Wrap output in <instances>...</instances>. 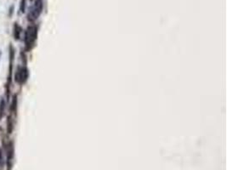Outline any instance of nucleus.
Returning a JSON list of instances; mask_svg holds the SVG:
<instances>
[{"instance_id": "obj_1", "label": "nucleus", "mask_w": 227, "mask_h": 170, "mask_svg": "<svg viewBox=\"0 0 227 170\" xmlns=\"http://www.w3.org/2000/svg\"><path fill=\"white\" fill-rule=\"evenodd\" d=\"M38 38V28L34 25H32L27 27L26 32H25V38H24V42H25V46H26V50L29 51L32 49L34 46L35 41L37 40Z\"/></svg>"}, {"instance_id": "obj_2", "label": "nucleus", "mask_w": 227, "mask_h": 170, "mask_svg": "<svg viewBox=\"0 0 227 170\" xmlns=\"http://www.w3.org/2000/svg\"><path fill=\"white\" fill-rule=\"evenodd\" d=\"M43 10V0H35L34 4L29 9L27 14V19L29 21H34L38 19V16Z\"/></svg>"}, {"instance_id": "obj_3", "label": "nucleus", "mask_w": 227, "mask_h": 170, "mask_svg": "<svg viewBox=\"0 0 227 170\" xmlns=\"http://www.w3.org/2000/svg\"><path fill=\"white\" fill-rule=\"evenodd\" d=\"M28 69L26 66H18L15 74V81L19 84H24L28 79Z\"/></svg>"}, {"instance_id": "obj_4", "label": "nucleus", "mask_w": 227, "mask_h": 170, "mask_svg": "<svg viewBox=\"0 0 227 170\" xmlns=\"http://www.w3.org/2000/svg\"><path fill=\"white\" fill-rule=\"evenodd\" d=\"M14 156H15V146L13 141H9L7 145V149H6V164H7V170H11L13 167V160H14Z\"/></svg>"}, {"instance_id": "obj_5", "label": "nucleus", "mask_w": 227, "mask_h": 170, "mask_svg": "<svg viewBox=\"0 0 227 170\" xmlns=\"http://www.w3.org/2000/svg\"><path fill=\"white\" fill-rule=\"evenodd\" d=\"M14 57H15V49L12 47V45L9 46V84L10 85L12 82V74H13V61H14Z\"/></svg>"}, {"instance_id": "obj_6", "label": "nucleus", "mask_w": 227, "mask_h": 170, "mask_svg": "<svg viewBox=\"0 0 227 170\" xmlns=\"http://www.w3.org/2000/svg\"><path fill=\"white\" fill-rule=\"evenodd\" d=\"M17 105H18V98H17V95L15 94L12 97L11 106H10V112L12 114L16 115V111H17Z\"/></svg>"}, {"instance_id": "obj_7", "label": "nucleus", "mask_w": 227, "mask_h": 170, "mask_svg": "<svg viewBox=\"0 0 227 170\" xmlns=\"http://www.w3.org/2000/svg\"><path fill=\"white\" fill-rule=\"evenodd\" d=\"M5 109H6V100L4 97L0 98V120L4 118L5 115Z\"/></svg>"}, {"instance_id": "obj_8", "label": "nucleus", "mask_w": 227, "mask_h": 170, "mask_svg": "<svg viewBox=\"0 0 227 170\" xmlns=\"http://www.w3.org/2000/svg\"><path fill=\"white\" fill-rule=\"evenodd\" d=\"M21 27L18 25V23H15L13 28V35L15 40H19L21 38Z\"/></svg>"}, {"instance_id": "obj_9", "label": "nucleus", "mask_w": 227, "mask_h": 170, "mask_svg": "<svg viewBox=\"0 0 227 170\" xmlns=\"http://www.w3.org/2000/svg\"><path fill=\"white\" fill-rule=\"evenodd\" d=\"M14 130V122H13V119H12V116L9 115L7 119V132L8 134H12Z\"/></svg>"}, {"instance_id": "obj_10", "label": "nucleus", "mask_w": 227, "mask_h": 170, "mask_svg": "<svg viewBox=\"0 0 227 170\" xmlns=\"http://www.w3.org/2000/svg\"><path fill=\"white\" fill-rule=\"evenodd\" d=\"M20 4H20V12L24 13L26 9V0H21Z\"/></svg>"}, {"instance_id": "obj_11", "label": "nucleus", "mask_w": 227, "mask_h": 170, "mask_svg": "<svg viewBox=\"0 0 227 170\" xmlns=\"http://www.w3.org/2000/svg\"><path fill=\"white\" fill-rule=\"evenodd\" d=\"M4 164V160H3V155H2V151L0 149V167H3Z\"/></svg>"}, {"instance_id": "obj_12", "label": "nucleus", "mask_w": 227, "mask_h": 170, "mask_svg": "<svg viewBox=\"0 0 227 170\" xmlns=\"http://www.w3.org/2000/svg\"><path fill=\"white\" fill-rule=\"evenodd\" d=\"M0 58H1V52H0Z\"/></svg>"}]
</instances>
